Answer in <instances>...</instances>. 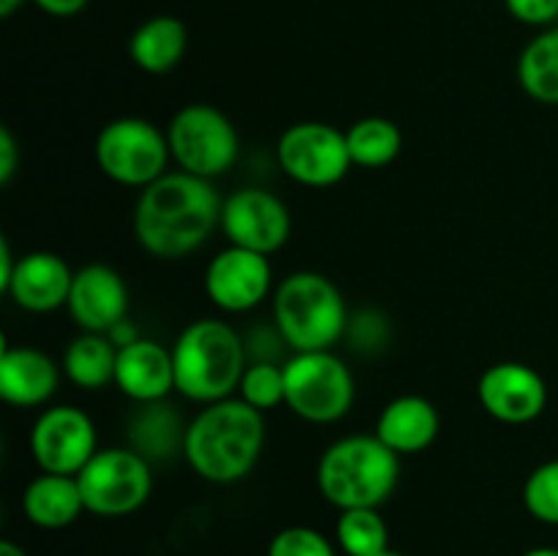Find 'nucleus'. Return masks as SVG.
I'll list each match as a JSON object with an SVG mask.
<instances>
[{
  "mask_svg": "<svg viewBox=\"0 0 558 556\" xmlns=\"http://www.w3.org/2000/svg\"><path fill=\"white\" fill-rule=\"evenodd\" d=\"M98 452V434L90 414L60 403L44 409L31 428V456L41 472L80 474Z\"/></svg>",
  "mask_w": 558,
  "mask_h": 556,
  "instance_id": "11",
  "label": "nucleus"
},
{
  "mask_svg": "<svg viewBox=\"0 0 558 556\" xmlns=\"http://www.w3.org/2000/svg\"><path fill=\"white\" fill-rule=\"evenodd\" d=\"M265 412L243 398L207 403L185 428L183 456L207 483L229 485L251 474L265 450Z\"/></svg>",
  "mask_w": 558,
  "mask_h": 556,
  "instance_id": "2",
  "label": "nucleus"
},
{
  "mask_svg": "<svg viewBox=\"0 0 558 556\" xmlns=\"http://www.w3.org/2000/svg\"><path fill=\"white\" fill-rule=\"evenodd\" d=\"M267 556H336L330 540L311 527L281 529L270 540Z\"/></svg>",
  "mask_w": 558,
  "mask_h": 556,
  "instance_id": "29",
  "label": "nucleus"
},
{
  "mask_svg": "<svg viewBox=\"0 0 558 556\" xmlns=\"http://www.w3.org/2000/svg\"><path fill=\"white\" fill-rule=\"evenodd\" d=\"M385 316H379L376 311H360L357 316H352L347 325V336L354 338V347L357 349H371V347H385L387 338V325Z\"/></svg>",
  "mask_w": 558,
  "mask_h": 556,
  "instance_id": "30",
  "label": "nucleus"
},
{
  "mask_svg": "<svg viewBox=\"0 0 558 556\" xmlns=\"http://www.w3.org/2000/svg\"><path fill=\"white\" fill-rule=\"evenodd\" d=\"M523 505L537 521L558 527V458L534 469L523 483Z\"/></svg>",
  "mask_w": 558,
  "mask_h": 556,
  "instance_id": "28",
  "label": "nucleus"
},
{
  "mask_svg": "<svg viewBox=\"0 0 558 556\" xmlns=\"http://www.w3.org/2000/svg\"><path fill=\"white\" fill-rule=\"evenodd\" d=\"M71 283H74V270L65 265L63 256L52 251H31L20 256L3 294H9L20 309L31 314H49L69 303Z\"/></svg>",
  "mask_w": 558,
  "mask_h": 556,
  "instance_id": "16",
  "label": "nucleus"
},
{
  "mask_svg": "<svg viewBox=\"0 0 558 556\" xmlns=\"http://www.w3.org/2000/svg\"><path fill=\"white\" fill-rule=\"evenodd\" d=\"M347 147L354 167L381 169L398 158L403 147V134L392 120L363 118L347 129Z\"/></svg>",
  "mask_w": 558,
  "mask_h": 556,
  "instance_id": "25",
  "label": "nucleus"
},
{
  "mask_svg": "<svg viewBox=\"0 0 558 556\" xmlns=\"http://www.w3.org/2000/svg\"><path fill=\"white\" fill-rule=\"evenodd\" d=\"M33 3L49 16H74L80 14L90 0H33Z\"/></svg>",
  "mask_w": 558,
  "mask_h": 556,
  "instance_id": "33",
  "label": "nucleus"
},
{
  "mask_svg": "<svg viewBox=\"0 0 558 556\" xmlns=\"http://www.w3.org/2000/svg\"><path fill=\"white\" fill-rule=\"evenodd\" d=\"M485 412L507 425H526L548 407V385L526 363H494L477 382Z\"/></svg>",
  "mask_w": 558,
  "mask_h": 556,
  "instance_id": "14",
  "label": "nucleus"
},
{
  "mask_svg": "<svg viewBox=\"0 0 558 556\" xmlns=\"http://www.w3.org/2000/svg\"><path fill=\"white\" fill-rule=\"evenodd\" d=\"M58 382V365L41 349L3 347L0 352V396L11 407H41L54 396Z\"/></svg>",
  "mask_w": 558,
  "mask_h": 556,
  "instance_id": "18",
  "label": "nucleus"
},
{
  "mask_svg": "<svg viewBox=\"0 0 558 556\" xmlns=\"http://www.w3.org/2000/svg\"><path fill=\"white\" fill-rule=\"evenodd\" d=\"M20 164V147H16L14 134L9 129H0V183L9 185Z\"/></svg>",
  "mask_w": 558,
  "mask_h": 556,
  "instance_id": "32",
  "label": "nucleus"
},
{
  "mask_svg": "<svg viewBox=\"0 0 558 556\" xmlns=\"http://www.w3.org/2000/svg\"><path fill=\"white\" fill-rule=\"evenodd\" d=\"M185 428L189 425L180 423V414L163 401L140 403V412L131 418L129 439L131 447L150 463L167 461L174 452H183Z\"/></svg>",
  "mask_w": 558,
  "mask_h": 556,
  "instance_id": "22",
  "label": "nucleus"
},
{
  "mask_svg": "<svg viewBox=\"0 0 558 556\" xmlns=\"http://www.w3.org/2000/svg\"><path fill=\"white\" fill-rule=\"evenodd\" d=\"M114 385L136 403L163 401L174 390L172 349L153 338H136L134 343L118 352Z\"/></svg>",
  "mask_w": 558,
  "mask_h": 556,
  "instance_id": "17",
  "label": "nucleus"
},
{
  "mask_svg": "<svg viewBox=\"0 0 558 556\" xmlns=\"http://www.w3.org/2000/svg\"><path fill=\"white\" fill-rule=\"evenodd\" d=\"M118 352L120 349L114 347L112 338L104 333H80L63 354L65 379L80 390H101L114 385Z\"/></svg>",
  "mask_w": 558,
  "mask_h": 556,
  "instance_id": "23",
  "label": "nucleus"
},
{
  "mask_svg": "<svg viewBox=\"0 0 558 556\" xmlns=\"http://www.w3.org/2000/svg\"><path fill=\"white\" fill-rule=\"evenodd\" d=\"M172 358L174 390L202 407L232 398L248 368V352L240 333L213 316L191 322L180 333Z\"/></svg>",
  "mask_w": 558,
  "mask_h": 556,
  "instance_id": "3",
  "label": "nucleus"
},
{
  "mask_svg": "<svg viewBox=\"0 0 558 556\" xmlns=\"http://www.w3.org/2000/svg\"><path fill=\"white\" fill-rule=\"evenodd\" d=\"M22 3H25V0H0V16L9 20V16H14L16 9H22Z\"/></svg>",
  "mask_w": 558,
  "mask_h": 556,
  "instance_id": "35",
  "label": "nucleus"
},
{
  "mask_svg": "<svg viewBox=\"0 0 558 556\" xmlns=\"http://www.w3.org/2000/svg\"><path fill=\"white\" fill-rule=\"evenodd\" d=\"M189 31L178 16H150L131 33V60L147 74H167L183 60Z\"/></svg>",
  "mask_w": 558,
  "mask_h": 556,
  "instance_id": "21",
  "label": "nucleus"
},
{
  "mask_svg": "<svg viewBox=\"0 0 558 556\" xmlns=\"http://www.w3.org/2000/svg\"><path fill=\"white\" fill-rule=\"evenodd\" d=\"M338 543L349 556H379L387 548V523L376 507H354L341 510L338 518Z\"/></svg>",
  "mask_w": 558,
  "mask_h": 556,
  "instance_id": "26",
  "label": "nucleus"
},
{
  "mask_svg": "<svg viewBox=\"0 0 558 556\" xmlns=\"http://www.w3.org/2000/svg\"><path fill=\"white\" fill-rule=\"evenodd\" d=\"M71 319L82 333H104L129 319V287L114 267L93 262L74 270V283L69 292Z\"/></svg>",
  "mask_w": 558,
  "mask_h": 556,
  "instance_id": "15",
  "label": "nucleus"
},
{
  "mask_svg": "<svg viewBox=\"0 0 558 556\" xmlns=\"http://www.w3.org/2000/svg\"><path fill=\"white\" fill-rule=\"evenodd\" d=\"M505 5L523 25L543 27L558 22V0H505Z\"/></svg>",
  "mask_w": 558,
  "mask_h": 556,
  "instance_id": "31",
  "label": "nucleus"
},
{
  "mask_svg": "<svg viewBox=\"0 0 558 556\" xmlns=\"http://www.w3.org/2000/svg\"><path fill=\"white\" fill-rule=\"evenodd\" d=\"M76 480L85 510L104 518L136 512L153 494V467L134 447L98 450Z\"/></svg>",
  "mask_w": 558,
  "mask_h": 556,
  "instance_id": "9",
  "label": "nucleus"
},
{
  "mask_svg": "<svg viewBox=\"0 0 558 556\" xmlns=\"http://www.w3.org/2000/svg\"><path fill=\"white\" fill-rule=\"evenodd\" d=\"M0 556H27V554L20 548V545L11 543V540H0Z\"/></svg>",
  "mask_w": 558,
  "mask_h": 556,
  "instance_id": "36",
  "label": "nucleus"
},
{
  "mask_svg": "<svg viewBox=\"0 0 558 556\" xmlns=\"http://www.w3.org/2000/svg\"><path fill=\"white\" fill-rule=\"evenodd\" d=\"M272 319L292 352H319L332 349L347 336L349 309L330 278L298 270L276 287Z\"/></svg>",
  "mask_w": 558,
  "mask_h": 556,
  "instance_id": "5",
  "label": "nucleus"
},
{
  "mask_svg": "<svg viewBox=\"0 0 558 556\" xmlns=\"http://www.w3.org/2000/svg\"><path fill=\"white\" fill-rule=\"evenodd\" d=\"M16 262L14 254H11V243L5 238H0V292H5V287H9L11 276H14L16 270Z\"/></svg>",
  "mask_w": 558,
  "mask_h": 556,
  "instance_id": "34",
  "label": "nucleus"
},
{
  "mask_svg": "<svg viewBox=\"0 0 558 556\" xmlns=\"http://www.w3.org/2000/svg\"><path fill=\"white\" fill-rule=\"evenodd\" d=\"M398 452L379 436L352 434L332 442L316 467V485L322 496L338 510L379 507L392 496L401 474Z\"/></svg>",
  "mask_w": 558,
  "mask_h": 556,
  "instance_id": "4",
  "label": "nucleus"
},
{
  "mask_svg": "<svg viewBox=\"0 0 558 556\" xmlns=\"http://www.w3.org/2000/svg\"><path fill=\"white\" fill-rule=\"evenodd\" d=\"M172 150L167 131L145 118L109 120L96 140V164L109 180L129 189H147L167 174Z\"/></svg>",
  "mask_w": 558,
  "mask_h": 556,
  "instance_id": "8",
  "label": "nucleus"
},
{
  "mask_svg": "<svg viewBox=\"0 0 558 556\" xmlns=\"http://www.w3.org/2000/svg\"><path fill=\"white\" fill-rule=\"evenodd\" d=\"M172 161L196 178H221L240 156V134L232 120L210 104L178 109L167 129Z\"/></svg>",
  "mask_w": 558,
  "mask_h": 556,
  "instance_id": "7",
  "label": "nucleus"
},
{
  "mask_svg": "<svg viewBox=\"0 0 558 556\" xmlns=\"http://www.w3.org/2000/svg\"><path fill=\"white\" fill-rule=\"evenodd\" d=\"M287 407L305 423L327 425L347 418L354 403V376L332 349L294 352L283 363Z\"/></svg>",
  "mask_w": 558,
  "mask_h": 556,
  "instance_id": "6",
  "label": "nucleus"
},
{
  "mask_svg": "<svg viewBox=\"0 0 558 556\" xmlns=\"http://www.w3.org/2000/svg\"><path fill=\"white\" fill-rule=\"evenodd\" d=\"M278 164L283 172L308 189H330L354 167L347 147V131L336 125L305 120L289 125L278 140Z\"/></svg>",
  "mask_w": 558,
  "mask_h": 556,
  "instance_id": "10",
  "label": "nucleus"
},
{
  "mask_svg": "<svg viewBox=\"0 0 558 556\" xmlns=\"http://www.w3.org/2000/svg\"><path fill=\"white\" fill-rule=\"evenodd\" d=\"M27 521L41 529H63L85 510L80 480L74 474L41 472L22 496Z\"/></svg>",
  "mask_w": 558,
  "mask_h": 556,
  "instance_id": "20",
  "label": "nucleus"
},
{
  "mask_svg": "<svg viewBox=\"0 0 558 556\" xmlns=\"http://www.w3.org/2000/svg\"><path fill=\"white\" fill-rule=\"evenodd\" d=\"M223 200L213 180L167 172L142 189L134 207V234L156 259H183L221 227Z\"/></svg>",
  "mask_w": 558,
  "mask_h": 556,
  "instance_id": "1",
  "label": "nucleus"
},
{
  "mask_svg": "<svg viewBox=\"0 0 558 556\" xmlns=\"http://www.w3.org/2000/svg\"><path fill=\"white\" fill-rule=\"evenodd\" d=\"M441 428L439 409L423 396H398L376 420V436L398 456L428 450Z\"/></svg>",
  "mask_w": 558,
  "mask_h": 556,
  "instance_id": "19",
  "label": "nucleus"
},
{
  "mask_svg": "<svg viewBox=\"0 0 558 556\" xmlns=\"http://www.w3.org/2000/svg\"><path fill=\"white\" fill-rule=\"evenodd\" d=\"M240 398L259 412L276 409L287 401V382H283V365L278 363H248L238 387Z\"/></svg>",
  "mask_w": 558,
  "mask_h": 556,
  "instance_id": "27",
  "label": "nucleus"
},
{
  "mask_svg": "<svg viewBox=\"0 0 558 556\" xmlns=\"http://www.w3.org/2000/svg\"><path fill=\"white\" fill-rule=\"evenodd\" d=\"M518 82L529 98L558 107V27L543 31L523 47Z\"/></svg>",
  "mask_w": 558,
  "mask_h": 556,
  "instance_id": "24",
  "label": "nucleus"
},
{
  "mask_svg": "<svg viewBox=\"0 0 558 556\" xmlns=\"http://www.w3.org/2000/svg\"><path fill=\"white\" fill-rule=\"evenodd\" d=\"M379 556H403V554H396V551H385V554H379Z\"/></svg>",
  "mask_w": 558,
  "mask_h": 556,
  "instance_id": "38",
  "label": "nucleus"
},
{
  "mask_svg": "<svg viewBox=\"0 0 558 556\" xmlns=\"http://www.w3.org/2000/svg\"><path fill=\"white\" fill-rule=\"evenodd\" d=\"M523 556H558V548H534V551H526Z\"/></svg>",
  "mask_w": 558,
  "mask_h": 556,
  "instance_id": "37",
  "label": "nucleus"
},
{
  "mask_svg": "<svg viewBox=\"0 0 558 556\" xmlns=\"http://www.w3.org/2000/svg\"><path fill=\"white\" fill-rule=\"evenodd\" d=\"M221 232L227 234L229 245L270 256L287 245L292 216L281 196L248 185L223 200Z\"/></svg>",
  "mask_w": 558,
  "mask_h": 556,
  "instance_id": "12",
  "label": "nucleus"
},
{
  "mask_svg": "<svg viewBox=\"0 0 558 556\" xmlns=\"http://www.w3.org/2000/svg\"><path fill=\"white\" fill-rule=\"evenodd\" d=\"M272 289L270 256L227 245L205 270V292L216 309L245 314L262 305Z\"/></svg>",
  "mask_w": 558,
  "mask_h": 556,
  "instance_id": "13",
  "label": "nucleus"
}]
</instances>
